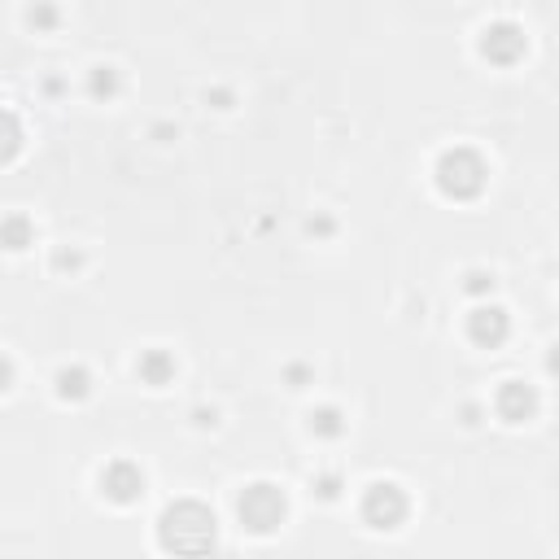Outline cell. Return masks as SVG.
I'll use <instances>...</instances> for the list:
<instances>
[{"instance_id": "6da1fadb", "label": "cell", "mask_w": 559, "mask_h": 559, "mask_svg": "<svg viewBox=\"0 0 559 559\" xmlns=\"http://www.w3.org/2000/svg\"><path fill=\"white\" fill-rule=\"evenodd\" d=\"M219 542V520L206 503L197 498H180V503H166L158 516V546L175 559H206Z\"/></svg>"}, {"instance_id": "7a4b0ae2", "label": "cell", "mask_w": 559, "mask_h": 559, "mask_svg": "<svg viewBox=\"0 0 559 559\" xmlns=\"http://www.w3.org/2000/svg\"><path fill=\"white\" fill-rule=\"evenodd\" d=\"M433 180H437V193L450 197V201H477L485 193V184H490V166H485V158L477 149L455 145L437 158Z\"/></svg>"}, {"instance_id": "3957f363", "label": "cell", "mask_w": 559, "mask_h": 559, "mask_svg": "<svg viewBox=\"0 0 559 559\" xmlns=\"http://www.w3.org/2000/svg\"><path fill=\"white\" fill-rule=\"evenodd\" d=\"M284 516H289V498H284L280 485L271 481H249L241 494H236V520H241V529L258 533V538H271Z\"/></svg>"}, {"instance_id": "277c9868", "label": "cell", "mask_w": 559, "mask_h": 559, "mask_svg": "<svg viewBox=\"0 0 559 559\" xmlns=\"http://www.w3.org/2000/svg\"><path fill=\"white\" fill-rule=\"evenodd\" d=\"M359 516H363L367 529L394 533L402 520L411 516V498H407V490H402L398 481H372L363 490V498H359Z\"/></svg>"}, {"instance_id": "5b68a950", "label": "cell", "mask_w": 559, "mask_h": 559, "mask_svg": "<svg viewBox=\"0 0 559 559\" xmlns=\"http://www.w3.org/2000/svg\"><path fill=\"white\" fill-rule=\"evenodd\" d=\"M145 485H149L145 472H140V463H132V459H114L101 468V494L118 507L140 503V498H145Z\"/></svg>"}, {"instance_id": "8992f818", "label": "cell", "mask_w": 559, "mask_h": 559, "mask_svg": "<svg viewBox=\"0 0 559 559\" xmlns=\"http://www.w3.org/2000/svg\"><path fill=\"white\" fill-rule=\"evenodd\" d=\"M481 57L494 66H516L520 57H525V31L516 27V22H490V27L481 31Z\"/></svg>"}, {"instance_id": "52a82bcc", "label": "cell", "mask_w": 559, "mask_h": 559, "mask_svg": "<svg viewBox=\"0 0 559 559\" xmlns=\"http://www.w3.org/2000/svg\"><path fill=\"white\" fill-rule=\"evenodd\" d=\"M538 407H542L538 389L525 385V380H503V389L494 394V411L503 424H529Z\"/></svg>"}, {"instance_id": "ba28073f", "label": "cell", "mask_w": 559, "mask_h": 559, "mask_svg": "<svg viewBox=\"0 0 559 559\" xmlns=\"http://www.w3.org/2000/svg\"><path fill=\"white\" fill-rule=\"evenodd\" d=\"M511 337V319L503 306H477V311L468 315V341L481 350H498L503 341Z\"/></svg>"}, {"instance_id": "9c48e42d", "label": "cell", "mask_w": 559, "mask_h": 559, "mask_svg": "<svg viewBox=\"0 0 559 559\" xmlns=\"http://www.w3.org/2000/svg\"><path fill=\"white\" fill-rule=\"evenodd\" d=\"M136 376L145 380L149 389L171 385V380H175V354H171V350H162V346L140 350V359H136Z\"/></svg>"}, {"instance_id": "30bf717a", "label": "cell", "mask_w": 559, "mask_h": 559, "mask_svg": "<svg viewBox=\"0 0 559 559\" xmlns=\"http://www.w3.org/2000/svg\"><path fill=\"white\" fill-rule=\"evenodd\" d=\"M53 389H57V398H62V402H83V398L92 394V376H88V367H83V363L57 367Z\"/></svg>"}, {"instance_id": "8fae6325", "label": "cell", "mask_w": 559, "mask_h": 559, "mask_svg": "<svg viewBox=\"0 0 559 559\" xmlns=\"http://www.w3.org/2000/svg\"><path fill=\"white\" fill-rule=\"evenodd\" d=\"M0 245L9 249V254H22V249H31L35 245V223L27 219V214H5L0 219Z\"/></svg>"}, {"instance_id": "7c38bea8", "label": "cell", "mask_w": 559, "mask_h": 559, "mask_svg": "<svg viewBox=\"0 0 559 559\" xmlns=\"http://www.w3.org/2000/svg\"><path fill=\"white\" fill-rule=\"evenodd\" d=\"M22 140H27V136H22V123L9 110H0V166H9V162L18 158Z\"/></svg>"}, {"instance_id": "4fadbf2b", "label": "cell", "mask_w": 559, "mask_h": 559, "mask_svg": "<svg viewBox=\"0 0 559 559\" xmlns=\"http://www.w3.org/2000/svg\"><path fill=\"white\" fill-rule=\"evenodd\" d=\"M118 88H123V79H118L114 66H92L88 70V97L92 101H114Z\"/></svg>"}, {"instance_id": "5bb4252c", "label": "cell", "mask_w": 559, "mask_h": 559, "mask_svg": "<svg viewBox=\"0 0 559 559\" xmlns=\"http://www.w3.org/2000/svg\"><path fill=\"white\" fill-rule=\"evenodd\" d=\"M311 433L324 437V442H337V437L346 433V415H341L337 407H315L311 411Z\"/></svg>"}, {"instance_id": "9a60e30c", "label": "cell", "mask_w": 559, "mask_h": 559, "mask_svg": "<svg viewBox=\"0 0 559 559\" xmlns=\"http://www.w3.org/2000/svg\"><path fill=\"white\" fill-rule=\"evenodd\" d=\"M311 490L324 498V503H332V498H341V477H337V472H324V477L311 481Z\"/></svg>"}, {"instance_id": "2e32d148", "label": "cell", "mask_w": 559, "mask_h": 559, "mask_svg": "<svg viewBox=\"0 0 559 559\" xmlns=\"http://www.w3.org/2000/svg\"><path fill=\"white\" fill-rule=\"evenodd\" d=\"M472 297H481V293H494V276L490 271H468V284H463Z\"/></svg>"}, {"instance_id": "e0dca14e", "label": "cell", "mask_w": 559, "mask_h": 559, "mask_svg": "<svg viewBox=\"0 0 559 559\" xmlns=\"http://www.w3.org/2000/svg\"><path fill=\"white\" fill-rule=\"evenodd\" d=\"M53 267L57 271H75V267H83V254H79V249H57V254H53Z\"/></svg>"}, {"instance_id": "ac0fdd59", "label": "cell", "mask_w": 559, "mask_h": 559, "mask_svg": "<svg viewBox=\"0 0 559 559\" xmlns=\"http://www.w3.org/2000/svg\"><path fill=\"white\" fill-rule=\"evenodd\" d=\"M27 22H31V27H53V22H57V9H31Z\"/></svg>"}, {"instance_id": "d6986e66", "label": "cell", "mask_w": 559, "mask_h": 559, "mask_svg": "<svg viewBox=\"0 0 559 559\" xmlns=\"http://www.w3.org/2000/svg\"><path fill=\"white\" fill-rule=\"evenodd\" d=\"M9 385H14V363H9L5 354H0V394H5Z\"/></svg>"}]
</instances>
